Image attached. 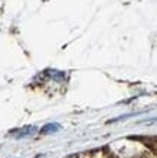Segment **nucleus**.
<instances>
[{"mask_svg": "<svg viewBox=\"0 0 157 158\" xmlns=\"http://www.w3.org/2000/svg\"><path fill=\"white\" fill-rule=\"evenodd\" d=\"M60 129V125L57 123H48L45 125L42 129H41V132L42 134H54V132H57V131Z\"/></svg>", "mask_w": 157, "mask_h": 158, "instance_id": "nucleus-2", "label": "nucleus"}, {"mask_svg": "<svg viewBox=\"0 0 157 158\" xmlns=\"http://www.w3.org/2000/svg\"><path fill=\"white\" fill-rule=\"evenodd\" d=\"M35 131H37L35 126H26V128H22V129H19V131H15L12 134H13L16 138H25V136H29V135L35 134Z\"/></svg>", "mask_w": 157, "mask_h": 158, "instance_id": "nucleus-1", "label": "nucleus"}]
</instances>
